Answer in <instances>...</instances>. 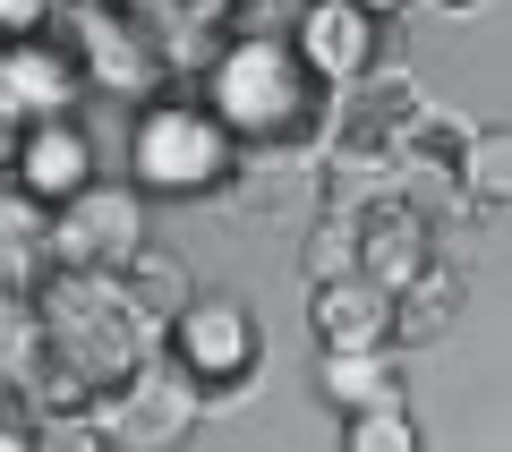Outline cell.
Returning <instances> with one entry per match:
<instances>
[{"instance_id": "1", "label": "cell", "mask_w": 512, "mask_h": 452, "mask_svg": "<svg viewBox=\"0 0 512 452\" xmlns=\"http://www.w3.org/2000/svg\"><path fill=\"white\" fill-rule=\"evenodd\" d=\"M35 333L43 342H35V376H26L35 410H94L103 393H120L154 359V325L137 316L120 273L52 265L35 282Z\"/></svg>"}, {"instance_id": "2", "label": "cell", "mask_w": 512, "mask_h": 452, "mask_svg": "<svg viewBox=\"0 0 512 452\" xmlns=\"http://www.w3.org/2000/svg\"><path fill=\"white\" fill-rule=\"evenodd\" d=\"M188 86L231 128L239 154H316V128L333 103V86L299 60L291 35H231Z\"/></svg>"}, {"instance_id": "3", "label": "cell", "mask_w": 512, "mask_h": 452, "mask_svg": "<svg viewBox=\"0 0 512 452\" xmlns=\"http://www.w3.org/2000/svg\"><path fill=\"white\" fill-rule=\"evenodd\" d=\"M231 163H239L231 128L197 103V86H188V77H171L163 94H146V103H137L120 180L146 188V205H154V197L180 205V197H214V188H231Z\"/></svg>"}, {"instance_id": "4", "label": "cell", "mask_w": 512, "mask_h": 452, "mask_svg": "<svg viewBox=\"0 0 512 452\" xmlns=\"http://www.w3.org/2000/svg\"><path fill=\"white\" fill-rule=\"evenodd\" d=\"M154 350L171 359V376L197 393V410H214V401H239L256 384V367H265V333H256L248 299H205V290H188L180 316H171L163 333H154Z\"/></svg>"}, {"instance_id": "5", "label": "cell", "mask_w": 512, "mask_h": 452, "mask_svg": "<svg viewBox=\"0 0 512 452\" xmlns=\"http://www.w3.org/2000/svg\"><path fill=\"white\" fill-rule=\"evenodd\" d=\"M52 26L69 35L77 69H86V103L137 111L146 94H163V86H171V69L154 60V43L128 26L120 0H94V9H69V0H60V18H52Z\"/></svg>"}, {"instance_id": "6", "label": "cell", "mask_w": 512, "mask_h": 452, "mask_svg": "<svg viewBox=\"0 0 512 452\" xmlns=\"http://www.w3.org/2000/svg\"><path fill=\"white\" fill-rule=\"evenodd\" d=\"M137 248H146V188L94 171L77 197L52 205V265H69V273H120Z\"/></svg>"}, {"instance_id": "7", "label": "cell", "mask_w": 512, "mask_h": 452, "mask_svg": "<svg viewBox=\"0 0 512 452\" xmlns=\"http://www.w3.org/2000/svg\"><path fill=\"white\" fill-rule=\"evenodd\" d=\"M188 427H197V393L171 376L163 350H154V359L137 367L120 393L94 401V435H103V444H120V452H163V444H180Z\"/></svg>"}, {"instance_id": "8", "label": "cell", "mask_w": 512, "mask_h": 452, "mask_svg": "<svg viewBox=\"0 0 512 452\" xmlns=\"http://www.w3.org/2000/svg\"><path fill=\"white\" fill-rule=\"evenodd\" d=\"M299 60H308L325 86H350V77L384 69V43H393V18L359 9V0H299V26H291Z\"/></svg>"}, {"instance_id": "9", "label": "cell", "mask_w": 512, "mask_h": 452, "mask_svg": "<svg viewBox=\"0 0 512 452\" xmlns=\"http://www.w3.org/2000/svg\"><path fill=\"white\" fill-rule=\"evenodd\" d=\"M120 9H128V26L154 43V60H163L171 77H197L205 60L239 35V0H120Z\"/></svg>"}, {"instance_id": "10", "label": "cell", "mask_w": 512, "mask_h": 452, "mask_svg": "<svg viewBox=\"0 0 512 452\" xmlns=\"http://www.w3.org/2000/svg\"><path fill=\"white\" fill-rule=\"evenodd\" d=\"M94 171H103V163H94V128L77 120V111H43V120H26L18 154H9V180H18L26 197H43V205L77 197Z\"/></svg>"}, {"instance_id": "11", "label": "cell", "mask_w": 512, "mask_h": 452, "mask_svg": "<svg viewBox=\"0 0 512 452\" xmlns=\"http://www.w3.org/2000/svg\"><path fill=\"white\" fill-rule=\"evenodd\" d=\"M0 86L18 94L35 120H43V111H86V69H77V52H69V35H60V26L0 43Z\"/></svg>"}, {"instance_id": "12", "label": "cell", "mask_w": 512, "mask_h": 452, "mask_svg": "<svg viewBox=\"0 0 512 452\" xmlns=\"http://www.w3.org/2000/svg\"><path fill=\"white\" fill-rule=\"evenodd\" d=\"M308 325L325 350H376L393 342V290L367 273H325V282H308Z\"/></svg>"}, {"instance_id": "13", "label": "cell", "mask_w": 512, "mask_h": 452, "mask_svg": "<svg viewBox=\"0 0 512 452\" xmlns=\"http://www.w3.org/2000/svg\"><path fill=\"white\" fill-rule=\"evenodd\" d=\"M453 316H461V265L436 248L402 290H393V350H427V342H444V333H453Z\"/></svg>"}, {"instance_id": "14", "label": "cell", "mask_w": 512, "mask_h": 452, "mask_svg": "<svg viewBox=\"0 0 512 452\" xmlns=\"http://www.w3.org/2000/svg\"><path fill=\"white\" fill-rule=\"evenodd\" d=\"M43 273H52V205L9 180L0 188V290H35Z\"/></svg>"}, {"instance_id": "15", "label": "cell", "mask_w": 512, "mask_h": 452, "mask_svg": "<svg viewBox=\"0 0 512 452\" xmlns=\"http://www.w3.org/2000/svg\"><path fill=\"white\" fill-rule=\"evenodd\" d=\"M453 188H461L470 214H504V197H512V137H504V120H461Z\"/></svg>"}, {"instance_id": "16", "label": "cell", "mask_w": 512, "mask_h": 452, "mask_svg": "<svg viewBox=\"0 0 512 452\" xmlns=\"http://www.w3.org/2000/svg\"><path fill=\"white\" fill-rule=\"evenodd\" d=\"M325 393H333V410L393 401V393H402V350H393V342H376V350H325Z\"/></svg>"}, {"instance_id": "17", "label": "cell", "mask_w": 512, "mask_h": 452, "mask_svg": "<svg viewBox=\"0 0 512 452\" xmlns=\"http://www.w3.org/2000/svg\"><path fill=\"white\" fill-rule=\"evenodd\" d=\"M120 290H128V299H137V316H146V325L163 333L171 316H180V299H188V273L171 265V256L137 248V256H128V265H120Z\"/></svg>"}, {"instance_id": "18", "label": "cell", "mask_w": 512, "mask_h": 452, "mask_svg": "<svg viewBox=\"0 0 512 452\" xmlns=\"http://www.w3.org/2000/svg\"><path fill=\"white\" fill-rule=\"evenodd\" d=\"M35 290H0V393H26L35 376Z\"/></svg>"}, {"instance_id": "19", "label": "cell", "mask_w": 512, "mask_h": 452, "mask_svg": "<svg viewBox=\"0 0 512 452\" xmlns=\"http://www.w3.org/2000/svg\"><path fill=\"white\" fill-rule=\"evenodd\" d=\"M342 418H350V452H410V444H419L402 393H393V401H359V410H342Z\"/></svg>"}, {"instance_id": "20", "label": "cell", "mask_w": 512, "mask_h": 452, "mask_svg": "<svg viewBox=\"0 0 512 452\" xmlns=\"http://www.w3.org/2000/svg\"><path fill=\"white\" fill-rule=\"evenodd\" d=\"M325 273H350V214L342 205H325L308 231V282H325Z\"/></svg>"}, {"instance_id": "21", "label": "cell", "mask_w": 512, "mask_h": 452, "mask_svg": "<svg viewBox=\"0 0 512 452\" xmlns=\"http://www.w3.org/2000/svg\"><path fill=\"white\" fill-rule=\"evenodd\" d=\"M60 18V0H0V43L9 35H43Z\"/></svg>"}, {"instance_id": "22", "label": "cell", "mask_w": 512, "mask_h": 452, "mask_svg": "<svg viewBox=\"0 0 512 452\" xmlns=\"http://www.w3.org/2000/svg\"><path fill=\"white\" fill-rule=\"evenodd\" d=\"M26 120H35V111H26L18 94L0 86V171H9V154H18V137H26Z\"/></svg>"}, {"instance_id": "23", "label": "cell", "mask_w": 512, "mask_h": 452, "mask_svg": "<svg viewBox=\"0 0 512 452\" xmlns=\"http://www.w3.org/2000/svg\"><path fill=\"white\" fill-rule=\"evenodd\" d=\"M427 9H453V18H470V9H487V0H427Z\"/></svg>"}, {"instance_id": "24", "label": "cell", "mask_w": 512, "mask_h": 452, "mask_svg": "<svg viewBox=\"0 0 512 452\" xmlns=\"http://www.w3.org/2000/svg\"><path fill=\"white\" fill-rule=\"evenodd\" d=\"M359 9H376V18H393V9H402V0H359Z\"/></svg>"}, {"instance_id": "25", "label": "cell", "mask_w": 512, "mask_h": 452, "mask_svg": "<svg viewBox=\"0 0 512 452\" xmlns=\"http://www.w3.org/2000/svg\"><path fill=\"white\" fill-rule=\"evenodd\" d=\"M69 9H94V0H69Z\"/></svg>"}]
</instances>
